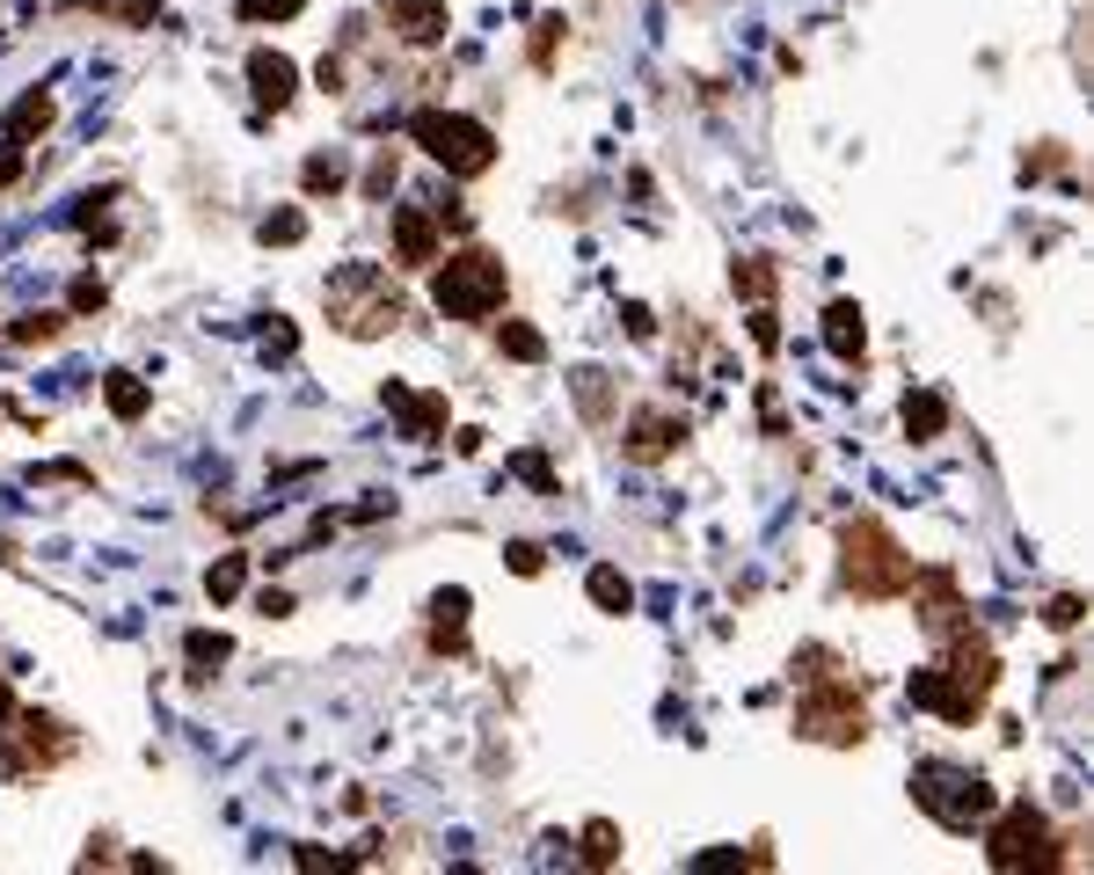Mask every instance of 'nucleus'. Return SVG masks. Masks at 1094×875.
Here are the masks:
<instances>
[{
  "instance_id": "12",
  "label": "nucleus",
  "mask_w": 1094,
  "mask_h": 875,
  "mask_svg": "<svg viewBox=\"0 0 1094 875\" xmlns=\"http://www.w3.org/2000/svg\"><path fill=\"white\" fill-rule=\"evenodd\" d=\"M438 642H460V613H467V591H438Z\"/></svg>"
},
{
  "instance_id": "4",
  "label": "nucleus",
  "mask_w": 1094,
  "mask_h": 875,
  "mask_svg": "<svg viewBox=\"0 0 1094 875\" xmlns=\"http://www.w3.org/2000/svg\"><path fill=\"white\" fill-rule=\"evenodd\" d=\"M1036 839H1044V825H1036L1029 810H1015V817L993 831V861H999V868H1021V861L1036 853Z\"/></svg>"
},
{
  "instance_id": "9",
  "label": "nucleus",
  "mask_w": 1094,
  "mask_h": 875,
  "mask_svg": "<svg viewBox=\"0 0 1094 875\" xmlns=\"http://www.w3.org/2000/svg\"><path fill=\"white\" fill-rule=\"evenodd\" d=\"M394 234H402V256H409V263H431V219L423 212H402Z\"/></svg>"
},
{
  "instance_id": "8",
  "label": "nucleus",
  "mask_w": 1094,
  "mask_h": 875,
  "mask_svg": "<svg viewBox=\"0 0 1094 875\" xmlns=\"http://www.w3.org/2000/svg\"><path fill=\"white\" fill-rule=\"evenodd\" d=\"M388 402H394V409H402V423H409L416 438H423V431H431V423H438V416H445V409H438V402H423V394H402V387H388Z\"/></svg>"
},
{
  "instance_id": "1",
  "label": "nucleus",
  "mask_w": 1094,
  "mask_h": 875,
  "mask_svg": "<svg viewBox=\"0 0 1094 875\" xmlns=\"http://www.w3.org/2000/svg\"><path fill=\"white\" fill-rule=\"evenodd\" d=\"M496 299H504V263L482 256V248H467V256H453V263L438 270V307H445V315L482 321Z\"/></svg>"
},
{
  "instance_id": "17",
  "label": "nucleus",
  "mask_w": 1094,
  "mask_h": 875,
  "mask_svg": "<svg viewBox=\"0 0 1094 875\" xmlns=\"http://www.w3.org/2000/svg\"><path fill=\"white\" fill-rule=\"evenodd\" d=\"M110 15H124V23H153L161 15V0H102Z\"/></svg>"
},
{
  "instance_id": "21",
  "label": "nucleus",
  "mask_w": 1094,
  "mask_h": 875,
  "mask_svg": "<svg viewBox=\"0 0 1094 875\" xmlns=\"http://www.w3.org/2000/svg\"><path fill=\"white\" fill-rule=\"evenodd\" d=\"M504 350L511 358H540V336L533 329H504Z\"/></svg>"
},
{
  "instance_id": "13",
  "label": "nucleus",
  "mask_w": 1094,
  "mask_h": 875,
  "mask_svg": "<svg viewBox=\"0 0 1094 875\" xmlns=\"http://www.w3.org/2000/svg\"><path fill=\"white\" fill-rule=\"evenodd\" d=\"M110 409H118V416H139L146 409V387L132 380V372H110Z\"/></svg>"
},
{
  "instance_id": "5",
  "label": "nucleus",
  "mask_w": 1094,
  "mask_h": 875,
  "mask_svg": "<svg viewBox=\"0 0 1094 875\" xmlns=\"http://www.w3.org/2000/svg\"><path fill=\"white\" fill-rule=\"evenodd\" d=\"M248 81H256V96L278 110V102L292 96V59L285 51H256V59H248Z\"/></svg>"
},
{
  "instance_id": "7",
  "label": "nucleus",
  "mask_w": 1094,
  "mask_h": 875,
  "mask_svg": "<svg viewBox=\"0 0 1094 875\" xmlns=\"http://www.w3.org/2000/svg\"><path fill=\"white\" fill-rule=\"evenodd\" d=\"M825 343L839 350V358H853V350H861V315H853V307H832V315H825Z\"/></svg>"
},
{
  "instance_id": "10",
  "label": "nucleus",
  "mask_w": 1094,
  "mask_h": 875,
  "mask_svg": "<svg viewBox=\"0 0 1094 875\" xmlns=\"http://www.w3.org/2000/svg\"><path fill=\"white\" fill-rule=\"evenodd\" d=\"M591 599H599V606H613V613H628L635 591H628V577H620V569H591Z\"/></svg>"
},
{
  "instance_id": "19",
  "label": "nucleus",
  "mask_w": 1094,
  "mask_h": 875,
  "mask_svg": "<svg viewBox=\"0 0 1094 875\" xmlns=\"http://www.w3.org/2000/svg\"><path fill=\"white\" fill-rule=\"evenodd\" d=\"M45 118H51V102H45V96H23L8 124H15V132H29V124H45Z\"/></svg>"
},
{
  "instance_id": "6",
  "label": "nucleus",
  "mask_w": 1094,
  "mask_h": 875,
  "mask_svg": "<svg viewBox=\"0 0 1094 875\" xmlns=\"http://www.w3.org/2000/svg\"><path fill=\"white\" fill-rule=\"evenodd\" d=\"M394 23H402V37L431 45L438 29H445V8H438V0H394Z\"/></svg>"
},
{
  "instance_id": "11",
  "label": "nucleus",
  "mask_w": 1094,
  "mask_h": 875,
  "mask_svg": "<svg viewBox=\"0 0 1094 875\" xmlns=\"http://www.w3.org/2000/svg\"><path fill=\"white\" fill-rule=\"evenodd\" d=\"M905 431L934 438V431H942V402H934V394H912V402H905Z\"/></svg>"
},
{
  "instance_id": "20",
  "label": "nucleus",
  "mask_w": 1094,
  "mask_h": 875,
  "mask_svg": "<svg viewBox=\"0 0 1094 875\" xmlns=\"http://www.w3.org/2000/svg\"><path fill=\"white\" fill-rule=\"evenodd\" d=\"M263 242H299V212H278V219H263Z\"/></svg>"
},
{
  "instance_id": "15",
  "label": "nucleus",
  "mask_w": 1094,
  "mask_h": 875,
  "mask_svg": "<svg viewBox=\"0 0 1094 875\" xmlns=\"http://www.w3.org/2000/svg\"><path fill=\"white\" fill-rule=\"evenodd\" d=\"M190 664L205 671V664H226V634H190Z\"/></svg>"
},
{
  "instance_id": "18",
  "label": "nucleus",
  "mask_w": 1094,
  "mask_h": 875,
  "mask_svg": "<svg viewBox=\"0 0 1094 875\" xmlns=\"http://www.w3.org/2000/svg\"><path fill=\"white\" fill-rule=\"evenodd\" d=\"M242 15L248 23H263V15L278 23V15H299V0H242Z\"/></svg>"
},
{
  "instance_id": "3",
  "label": "nucleus",
  "mask_w": 1094,
  "mask_h": 875,
  "mask_svg": "<svg viewBox=\"0 0 1094 875\" xmlns=\"http://www.w3.org/2000/svg\"><path fill=\"white\" fill-rule=\"evenodd\" d=\"M416 139L431 146V161H445L453 175H482V169H489V132H482L475 118L423 110V118H416Z\"/></svg>"
},
{
  "instance_id": "14",
  "label": "nucleus",
  "mask_w": 1094,
  "mask_h": 875,
  "mask_svg": "<svg viewBox=\"0 0 1094 875\" xmlns=\"http://www.w3.org/2000/svg\"><path fill=\"white\" fill-rule=\"evenodd\" d=\"M242 577H248V562H242V555H219V569H212V599H234V591H242Z\"/></svg>"
},
{
  "instance_id": "16",
  "label": "nucleus",
  "mask_w": 1094,
  "mask_h": 875,
  "mask_svg": "<svg viewBox=\"0 0 1094 875\" xmlns=\"http://www.w3.org/2000/svg\"><path fill=\"white\" fill-rule=\"evenodd\" d=\"M343 183V161L329 153V161H307V190H336Z\"/></svg>"
},
{
  "instance_id": "2",
  "label": "nucleus",
  "mask_w": 1094,
  "mask_h": 875,
  "mask_svg": "<svg viewBox=\"0 0 1094 875\" xmlns=\"http://www.w3.org/2000/svg\"><path fill=\"white\" fill-rule=\"evenodd\" d=\"M912 796H920L942 825H956V831L993 810V788H985L978 774H963V766H920V774H912Z\"/></svg>"
}]
</instances>
